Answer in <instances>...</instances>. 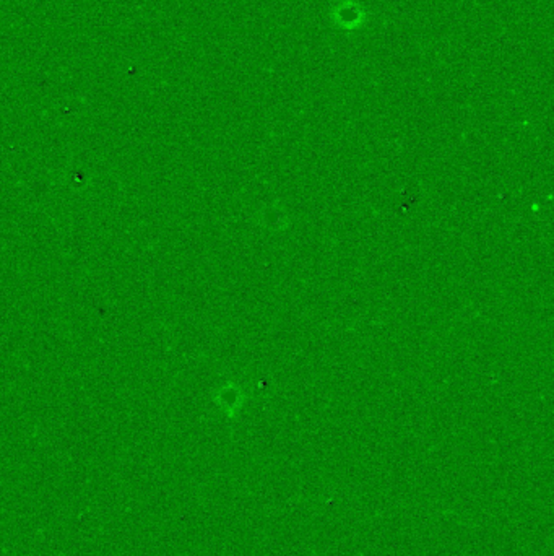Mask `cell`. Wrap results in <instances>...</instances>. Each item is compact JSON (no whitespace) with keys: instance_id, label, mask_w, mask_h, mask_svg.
Segmentation results:
<instances>
[{"instance_id":"cell-1","label":"cell","mask_w":554,"mask_h":556,"mask_svg":"<svg viewBox=\"0 0 554 556\" xmlns=\"http://www.w3.org/2000/svg\"><path fill=\"white\" fill-rule=\"evenodd\" d=\"M335 22L343 28H356L361 27L362 18H364V12H361L360 5L355 2H345L341 4L339 8H335L334 12Z\"/></svg>"}]
</instances>
